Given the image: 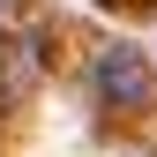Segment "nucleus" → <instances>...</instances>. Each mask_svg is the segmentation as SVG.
I'll return each mask as SVG.
<instances>
[{"label":"nucleus","instance_id":"f257e3e1","mask_svg":"<svg viewBox=\"0 0 157 157\" xmlns=\"http://www.w3.org/2000/svg\"><path fill=\"white\" fill-rule=\"evenodd\" d=\"M90 90L112 112H150L157 105V67L135 45H105V52H90Z\"/></svg>","mask_w":157,"mask_h":157}]
</instances>
